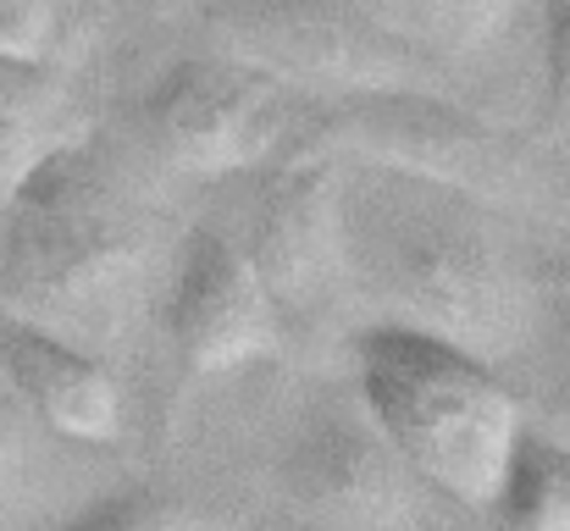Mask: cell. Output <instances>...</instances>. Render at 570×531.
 Wrapping results in <instances>:
<instances>
[{
  "label": "cell",
  "instance_id": "obj_9",
  "mask_svg": "<svg viewBox=\"0 0 570 531\" xmlns=\"http://www.w3.org/2000/svg\"><path fill=\"white\" fill-rule=\"evenodd\" d=\"M277 311H316L344 272V216H338V167L327 156H299L249 205L244 238H233Z\"/></svg>",
  "mask_w": 570,
  "mask_h": 531
},
{
  "label": "cell",
  "instance_id": "obj_15",
  "mask_svg": "<svg viewBox=\"0 0 570 531\" xmlns=\"http://www.w3.org/2000/svg\"><path fill=\"white\" fill-rule=\"evenodd\" d=\"M56 28H61L56 0H0V56L45 61V50L56 45Z\"/></svg>",
  "mask_w": 570,
  "mask_h": 531
},
{
  "label": "cell",
  "instance_id": "obj_14",
  "mask_svg": "<svg viewBox=\"0 0 570 531\" xmlns=\"http://www.w3.org/2000/svg\"><path fill=\"white\" fill-rule=\"evenodd\" d=\"M421 39H438V45H482L499 17H504V0H399Z\"/></svg>",
  "mask_w": 570,
  "mask_h": 531
},
{
  "label": "cell",
  "instance_id": "obj_4",
  "mask_svg": "<svg viewBox=\"0 0 570 531\" xmlns=\"http://www.w3.org/2000/svg\"><path fill=\"white\" fill-rule=\"evenodd\" d=\"M205 28L227 56L272 72L283 89L311 83L338 100L438 89L432 61L355 0H205Z\"/></svg>",
  "mask_w": 570,
  "mask_h": 531
},
{
  "label": "cell",
  "instance_id": "obj_1",
  "mask_svg": "<svg viewBox=\"0 0 570 531\" xmlns=\"http://www.w3.org/2000/svg\"><path fill=\"white\" fill-rule=\"evenodd\" d=\"M150 283V227L95 139L67 134L0 194V311L100 354Z\"/></svg>",
  "mask_w": 570,
  "mask_h": 531
},
{
  "label": "cell",
  "instance_id": "obj_2",
  "mask_svg": "<svg viewBox=\"0 0 570 531\" xmlns=\"http://www.w3.org/2000/svg\"><path fill=\"white\" fill-rule=\"evenodd\" d=\"M338 216L344 272L393 311L387 322L421 327L482 360L521 338V288L476 194L366 167L361 177H338Z\"/></svg>",
  "mask_w": 570,
  "mask_h": 531
},
{
  "label": "cell",
  "instance_id": "obj_3",
  "mask_svg": "<svg viewBox=\"0 0 570 531\" xmlns=\"http://www.w3.org/2000/svg\"><path fill=\"white\" fill-rule=\"evenodd\" d=\"M355 376L366 421L421 476V488L465 510L493 504L527 432V410L499 382L493 360L404 322H377L355 338Z\"/></svg>",
  "mask_w": 570,
  "mask_h": 531
},
{
  "label": "cell",
  "instance_id": "obj_5",
  "mask_svg": "<svg viewBox=\"0 0 570 531\" xmlns=\"http://www.w3.org/2000/svg\"><path fill=\"white\" fill-rule=\"evenodd\" d=\"M145 139L184 177H238L272 161L294 128L283 83L238 56H184L139 100Z\"/></svg>",
  "mask_w": 570,
  "mask_h": 531
},
{
  "label": "cell",
  "instance_id": "obj_11",
  "mask_svg": "<svg viewBox=\"0 0 570 531\" xmlns=\"http://www.w3.org/2000/svg\"><path fill=\"white\" fill-rule=\"evenodd\" d=\"M67 128V95L45 72V61L0 56V194L28 161H39L50 145H61Z\"/></svg>",
  "mask_w": 570,
  "mask_h": 531
},
{
  "label": "cell",
  "instance_id": "obj_18",
  "mask_svg": "<svg viewBox=\"0 0 570 531\" xmlns=\"http://www.w3.org/2000/svg\"><path fill=\"white\" fill-rule=\"evenodd\" d=\"M538 311L554 327V338L570 350V238L538 266Z\"/></svg>",
  "mask_w": 570,
  "mask_h": 531
},
{
  "label": "cell",
  "instance_id": "obj_16",
  "mask_svg": "<svg viewBox=\"0 0 570 531\" xmlns=\"http://www.w3.org/2000/svg\"><path fill=\"white\" fill-rule=\"evenodd\" d=\"M28 465H33V415L0 382V504L17 499V488L28 482Z\"/></svg>",
  "mask_w": 570,
  "mask_h": 531
},
{
  "label": "cell",
  "instance_id": "obj_7",
  "mask_svg": "<svg viewBox=\"0 0 570 531\" xmlns=\"http://www.w3.org/2000/svg\"><path fill=\"white\" fill-rule=\"evenodd\" d=\"M167 333L189 376H227L283 350V311L227 233L194 227L173 260Z\"/></svg>",
  "mask_w": 570,
  "mask_h": 531
},
{
  "label": "cell",
  "instance_id": "obj_13",
  "mask_svg": "<svg viewBox=\"0 0 570 531\" xmlns=\"http://www.w3.org/2000/svg\"><path fill=\"white\" fill-rule=\"evenodd\" d=\"M61 531H199L184 504L161 499V493H117L89 504L78 521H67Z\"/></svg>",
  "mask_w": 570,
  "mask_h": 531
},
{
  "label": "cell",
  "instance_id": "obj_6",
  "mask_svg": "<svg viewBox=\"0 0 570 531\" xmlns=\"http://www.w3.org/2000/svg\"><path fill=\"white\" fill-rule=\"evenodd\" d=\"M322 134L355 150L366 167L410 173L426 183L465 188L476 199L521 183V150L482 117L443 100V89H387V95H344Z\"/></svg>",
  "mask_w": 570,
  "mask_h": 531
},
{
  "label": "cell",
  "instance_id": "obj_8",
  "mask_svg": "<svg viewBox=\"0 0 570 531\" xmlns=\"http://www.w3.org/2000/svg\"><path fill=\"white\" fill-rule=\"evenodd\" d=\"M283 493L333 531H415L421 476L366 415H316L277 465Z\"/></svg>",
  "mask_w": 570,
  "mask_h": 531
},
{
  "label": "cell",
  "instance_id": "obj_19",
  "mask_svg": "<svg viewBox=\"0 0 570 531\" xmlns=\"http://www.w3.org/2000/svg\"><path fill=\"white\" fill-rule=\"evenodd\" d=\"M560 404L549 410V437H566L570 443V393H554Z\"/></svg>",
  "mask_w": 570,
  "mask_h": 531
},
{
  "label": "cell",
  "instance_id": "obj_12",
  "mask_svg": "<svg viewBox=\"0 0 570 531\" xmlns=\"http://www.w3.org/2000/svg\"><path fill=\"white\" fill-rule=\"evenodd\" d=\"M504 531H570V443L549 432H521L504 482L488 504Z\"/></svg>",
  "mask_w": 570,
  "mask_h": 531
},
{
  "label": "cell",
  "instance_id": "obj_10",
  "mask_svg": "<svg viewBox=\"0 0 570 531\" xmlns=\"http://www.w3.org/2000/svg\"><path fill=\"white\" fill-rule=\"evenodd\" d=\"M0 382L22 410L72 443H111L122 432V393L100 354L0 311Z\"/></svg>",
  "mask_w": 570,
  "mask_h": 531
},
{
  "label": "cell",
  "instance_id": "obj_17",
  "mask_svg": "<svg viewBox=\"0 0 570 531\" xmlns=\"http://www.w3.org/2000/svg\"><path fill=\"white\" fill-rule=\"evenodd\" d=\"M543 11V95L549 111L570 122V0H538Z\"/></svg>",
  "mask_w": 570,
  "mask_h": 531
}]
</instances>
